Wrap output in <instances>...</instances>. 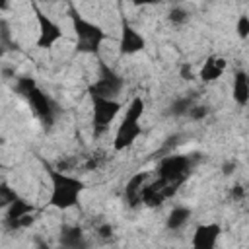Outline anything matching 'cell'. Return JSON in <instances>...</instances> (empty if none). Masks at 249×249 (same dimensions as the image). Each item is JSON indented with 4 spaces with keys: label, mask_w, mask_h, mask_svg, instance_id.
I'll return each instance as SVG.
<instances>
[{
    "label": "cell",
    "mask_w": 249,
    "mask_h": 249,
    "mask_svg": "<svg viewBox=\"0 0 249 249\" xmlns=\"http://www.w3.org/2000/svg\"><path fill=\"white\" fill-rule=\"evenodd\" d=\"M45 169L51 179V195H49L47 204L56 210H70L78 206L82 193L86 191V183L80 177L70 175L64 169L53 167L49 163H45Z\"/></svg>",
    "instance_id": "cell-1"
},
{
    "label": "cell",
    "mask_w": 249,
    "mask_h": 249,
    "mask_svg": "<svg viewBox=\"0 0 249 249\" xmlns=\"http://www.w3.org/2000/svg\"><path fill=\"white\" fill-rule=\"evenodd\" d=\"M16 91L29 103V107L33 109V115L39 119V123L43 124L45 130H51L56 123V117H58V105L56 101L45 93L39 84L29 78V76H16Z\"/></svg>",
    "instance_id": "cell-2"
},
{
    "label": "cell",
    "mask_w": 249,
    "mask_h": 249,
    "mask_svg": "<svg viewBox=\"0 0 249 249\" xmlns=\"http://www.w3.org/2000/svg\"><path fill=\"white\" fill-rule=\"evenodd\" d=\"M68 16H70V23H72V31L76 37V51L82 54H99L101 45L107 41V33L103 31L101 25L93 23L91 19L84 18L72 4L68 8Z\"/></svg>",
    "instance_id": "cell-3"
},
{
    "label": "cell",
    "mask_w": 249,
    "mask_h": 249,
    "mask_svg": "<svg viewBox=\"0 0 249 249\" xmlns=\"http://www.w3.org/2000/svg\"><path fill=\"white\" fill-rule=\"evenodd\" d=\"M144 107H146V103L140 95L132 97V101L126 105L124 115H123L119 126L115 130V136H113V150L115 152H123L126 148H130L136 142V138L142 134L140 121L144 117Z\"/></svg>",
    "instance_id": "cell-4"
},
{
    "label": "cell",
    "mask_w": 249,
    "mask_h": 249,
    "mask_svg": "<svg viewBox=\"0 0 249 249\" xmlns=\"http://www.w3.org/2000/svg\"><path fill=\"white\" fill-rule=\"evenodd\" d=\"M89 101H91V134L93 138H101L109 130L117 115L121 113L123 103L119 99L101 97L93 93H89Z\"/></svg>",
    "instance_id": "cell-5"
},
{
    "label": "cell",
    "mask_w": 249,
    "mask_h": 249,
    "mask_svg": "<svg viewBox=\"0 0 249 249\" xmlns=\"http://www.w3.org/2000/svg\"><path fill=\"white\" fill-rule=\"evenodd\" d=\"M196 160L193 156H165L160 161L158 167V179H161L165 185H169L171 189H179V185L187 179V175L191 173V169L195 167Z\"/></svg>",
    "instance_id": "cell-6"
},
{
    "label": "cell",
    "mask_w": 249,
    "mask_h": 249,
    "mask_svg": "<svg viewBox=\"0 0 249 249\" xmlns=\"http://www.w3.org/2000/svg\"><path fill=\"white\" fill-rule=\"evenodd\" d=\"M123 89H124V78H123L115 68H111L107 62L99 60V74H97V80L88 86V93L117 99Z\"/></svg>",
    "instance_id": "cell-7"
},
{
    "label": "cell",
    "mask_w": 249,
    "mask_h": 249,
    "mask_svg": "<svg viewBox=\"0 0 249 249\" xmlns=\"http://www.w3.org/2000/svg\"><path fill=\"white\" fill-rule=\"evenodd\" d=\"M35 204L29 202L23 196H18L8 208H6V218H4V228L8 231H19L29 228L35 222Z\"/></svg>",
    "instance_id": "cell-8"
},
{
    "label": "cell",
    "mask_w": 249,
    "mask_h": 249,
    "mask_svg": "<svg viewBox=\"0 0 249 249\" xmlns=\"http://www.w3.org/2000/svg\"><path fill=\"white\" fill-rule=\"evenodd\" d=\"M33 12H35L37 25H39V33H37V39H35V47H37V49H53V47L64 37L62 27H60L53 18H49L37 4H33Z\"/></svg>",
    "instance_id": "cell-9"
},
{
    "label": "cell",
    "mask_w": 249,
    "mask_h": 249,
    "mask_svg": "<svg viewBox=\"0 0 249 249\" xmlns=\"http://www.w3.org/2000/svg\"><path fill=\"white\" fill-rule=\"evenodd\" d=\"M144 49H146V37L136 27H132L126 19H123L121 35H119V54L130 56V54H136Z\"/></svg>",
    "instance_id": "cell-10"
},
{
    "label": "cell",
    "mask_w": 249,
    "mask_h": 249,
    "mask_svg": "<svg viewBox=\"0 0 249 249\" xmlns=\"http://www.w3.org/2000/svg\"><path fill=\"white\" fill-rule=\"evenodd\" d=\"M222 235V226L216 224V222H210V224H200L195 228V233H193V247L196 249H214L218 239Z\"/></svg>",
    "instance_id": "cell-11"
},
{
    "label": "cell",
    "mask_w": 249,
    "mask_h": 249,
    "mask_svg": "<svg viewBox=\"0 0 249 249\" xmlns=\"http://www.w3.org/2000/svg\"><path fill=\"white\" fill-rule=\"evenodd\" d=\"M228 68V60L222 56V54H210L206 56V60L202 62L200 70H198V78L204 82V84H210V82H216L224 76Z\"/></svg>",
    "instance_id": "cell-12"
},
{
    "label": "cell",
    "mask_w": 249,
    "mask_h": 249,
    "mask_svg": "<svg viewBox=\"0 0 249 249\" xmlns=\"http://www.w3.org/2000/svg\"><path fill=\"white\" fill-rule=\"evenodd\" d=\"M58 245H62L66 249H82V247H88L84 228L78 226V224H64L60 228V233H58Z\"/></svg>",
    "instance_id": "cell-13"
},
{
    "label": "cell",
    "mask_w": 249,
    "mask_h": 249,
    "mask_svg": "<svg viewBox=\"0 0 249 249\" xmlns=\"http://www.w3.org/2000/svg\"><path fill=\"white\" fill-rule=\"evenodd\" d=\"M231 95H233V101L245 109L247 103H249V78H247V72L245 70H237L233 74V84H231Z\"/></svg>",
    "instance_id": "cell-14"
},
{
    "label": "cell",
    "mask_w": 249,
    "mask_h": 249,
    "mask_svg": "<svg viewBox=\"0 0 249 249\" xmlns=\"http://www.w3.org/2000/svg\"><path fill=\"white\" fill-rule=\"evenodd\" d=\"M146 181H148V173L146 171L134 173L126 181V185H124V200L128 202V206H138L140 204V191H142Z\"/></svg>",
    "instance_id": "cell-15"
},
{
    "label": "cell",
    "mask_w": 249,
    "mask_h": 249,
    "mask_svg": "<svg viewBox=\"0 0 249 249\" xmlns=\"http://www.w3.org/2000/svg\"><path fill=\"white\" fill-rule=\"evenodd\" d=\"M191 216H193V210L189 206L177 204V206H173L169 210V214L165 218V228L169 231H179V230H183L191 222Z\"/></svg>",
    "instance_id": "cell-16"
},
{
    "label": "cell",
    "mask_w": 249,
    "mask_h": 249,
    "mask_svg": "<svg viewBox=\"0 0 249 249\" xmlns=\"http://www.w3.org/2000/svg\"><path fill=\"white\" fill-rule=\"evenodd\" d=\"M196 101H198V97H196V93H195V91L185 93V95H179V97H173V99H171V103L167 105L165 115H167V117H175V119L185 117V115H187V111H189Z\"/></svg>",
    "instance_id": "cell-17"
},
{
    "label": "cell",
    "mask_w": 249,
    "mask_h": 249,
    "mask_svg": "<svg viewBox=\"0 0 249 249\" xmlns=\"http://www.w3.org/2000/svg\"><path fill=\"white\" fill-rule=\"evenodd\" d=\"M189 19H191V12H189L185 6H181V4L171 6L169 12H167V21H169L171 25H175V27L185 25Z\"/></svg>",
    "instance_id": "cell-18"
},
{
    "label": "cell",
    "mask_w": 249,
    "mask_h": 249,
    "mask_svg": "<svg viewBox=\"0 0 249 249\" xmlns=\"http://www.w3.org/2000/svg\"><path fill=\"white\" fill-rule=\"evenodd\" d=\"M10 49H14V39H12L10 23L6 19H0V54H4Z\"/></svg>",
    "instance_id": "cell-19"
},
{
    "label": "cell",
    "mask_w": 249,
    "mask_h": 249,
    "mask_svg": "<svg viewBox=\"0 0 249 249\" xmlns=\"http://www.w3.org/2000/svg\"><path fill=\"white\" fill-rule=\"evenodd\" d=\"M18 196L19 195L14 187H10L8 183H0V210H6Z\"/></svg>",
    "instance_id": "cell-20"
},
{
    "label": "cell",
    "mask_w": 249,
    "mask_h": 249,
    "mask_svg": "<svg viewBox=\"0 0 249 249\" xmlns=\"http://www.w3.org/2000/svg\"><path fill=\"white\" fill-rule=\"evenodd\" d=\"M210 115V107L208 105H204V103H195L189 111H187V115L185 117H189L191 121H202V119H206Z\"/></svg>",
    "instance_id": "cell-21"
},
{
    "label": "cell",
    "mask_w": 249,
    "mask_h": 249,
    "mask_svg": "<svg viewBox=\"0 0 249 249\" xmlns=\"http://www.w3.org/2000/svg\"><path fill=\"white\" fill-rule=\"evenodd\" d=\"M235 31L239 35V39H247L249 35V16L247 14H241L235 21Z\"/></svg>",
    "instance_id": "cell-22"
},
{
    "label": "cell",
    "mask_w": 249,
    "mask_h": 249,
    "mask_svg": "<svg viewBox=\"0 0 249 249\" xmlns=\"http://www.w3.org/2000/svg\"><path fill=\"white\" fill-rule=\"evenodd\" d=\"M97 235L99 237H111L113 235V226L111 224H101L97 228Z\"/></svg>",
    "instance_id": "cell-23"
},
{
    "label": "cell",
    "mask_w": 249,
    "mask_h": 249,
    "mask_svg": "<svg viewBox=\"0 0 249 249\" xmlns=\"http://www.w3.org/2000/svg\"><path fill=\"white\" fill-rule=\"evenodd\" d=\"M134 6H154V4H161L167 0H130Z\"/></svg>",
    "instance_id": "cell-24"
},
{
    "label": "cell",
    "mask_w": 249,
    "mask_h": 249,
    "mask_svg": "<svg viewBox=\"0 0 249 249\" xmlns=\"http://www.w3.org/2000/svg\"><path fill=\"white\" fill-rule=\"evenodd\" d=\"M181 78H183V80H193V78H195L189 64H183V66H181Z\"/></svg>",
    "instance_id": "cell-25"
},
{
    "label": "cell",
    "mask_w": 249,
    "mask_h": 249,
    "mask_svg": "<svg viewBox=\"0 0 249 249\" xmlns=\"http://www.w3.org/2000/svg\"><path fill=\"white\" fill-rule=\"evenodd\" d=\"M231 196H233V198H243V196H245V189H243L241 185H233Z\"/></svg>",
    "instance_id": "cell-26"
},
{
    "label": "cell",
    "mask_w": 249,
    "mask_h": 249,
    "mask_svg": "<svg viewBox=\"0 0 249 249\" xmlns=\"http://www.w3.org/2000/svg\"><path fill=\"white\" fill-rule=\"evenodd\" d=\"M233 169H235V161H228V163L224 165V175H230Z\"/></svg>",
    "instance_id": "cell-27"
},
{
    "label": "cell",
    "mask_w": 249,
    "mask_h": 249,
    "mask_svg": "<svg viewBox=\"0 0 249 249\" xmlns=\"http://www.w3.org/2000/svg\"><path fill=\"white\" fill-rule=\"evenodd\" d=\"M10 10V0H0V14Z\"/></svg>",
    "instance_id": "cell-28"
},
{
    "label": "cell",
    "mask_w": 249,
    "mask_h": 249,
    "mask_svg": "<svg viewBox=\"0 0 249 249\" xmlns=\"http://www.w3.org/2000/svg\"><path fill=\"white\" fill-rule=\"evenodd\" d=\"M2 169H6V165H4V161L0 160V171H2Z\"/></svg>",
    "instance_id": "cell-29"
},
{
    "label": "cell",
    "mask_w": 249,
    "mask_h": 249,
    "mask_svg": "<svg viewBox=\"0 0 249 249\" xmlns=\"http://www.w3.org/2000/svg\"><path fill=\"white\" fill-rule=\"evenodd\" d=\"M41 2H51V0H41Z\"/></svg>",
    "instance_id": "cell-30"
}]
</instances>
